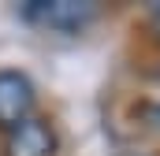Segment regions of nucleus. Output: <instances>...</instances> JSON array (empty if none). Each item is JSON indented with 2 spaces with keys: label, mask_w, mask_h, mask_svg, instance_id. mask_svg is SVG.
I'll list each match as a JSON object with an SVG mask.
<instances>
[{
  "label": "nucleus",
  "mask_w": 160,
  "mask_h": 156,
  "mask_svg": "<svg viewBox=\"0 0 160 156\" xmlns=\"http://www.w3.org/2000/svg\"><path fill=\"white\" fill-rule=\"evenodd\" d=\"M149 22H153V30L160 34V4H153V7H149Z\"/></svg>",
  "instance_id": "nucleus-4"
},
{
  "label": "nucleus",
  "mask_w": 160,
  "mask_h": 156,
  "mask_svg": "<svg viewBox=\"0 0 160 156\" xmlns=\"http://www.w3.org/2000/svg\"><path fill=\"white\" fill-rule=\"evenodd\" d=\"M34 82L22 71H0V130H15L34 112Z\"/></svg>",
  "instance_id": "nucleus-2"
},
{
  "label": "nucleus",
  "mask_w": 160,
  "mask_h": 156,
  "mask_svg": "<svg viewBox=\"0 0 160 156\" xmlns=\"http://www.w3.org/2000/svg\"><path fill=\"white\" fill-rule=\"evenodd\" d=\"M52 153H56V130L48 119L30 115L15 130H8L4 156H52Z\"/></svg>",
  "instance_id": "nucleus-3"
},
{
  "label": "nucleus",
  "mask_w": 160,
  "mask_h": 156,
  "mask_svg": "<svg viewBox=\"0 0 160 156\" xmlns=\"http://www.w3.org/2000/svg\"><path fill=\"white\" fill-rule=\"evenodd\" d=\"M123 156H142V153H123Z\"/></svg>",
  "instance_id": "nucleus-5"
},
{
  "label": "nucleus",
  "mask_w": 160,
  "mask_h": 156,
  "mask_svg": "<svg viewBox=\"0 0 160 156\" xmlns=\"http://www.w3.org/2000/svg\"><path fill=\"white\" fill-rule=\"evenodd\" d=\"M22 15L30 22H38L45 30H60V34H78L97 19V4H75V0H30L22 7Z\"/></svg>",
  "instance_id": "nucleus-1"
}]
</instances>
